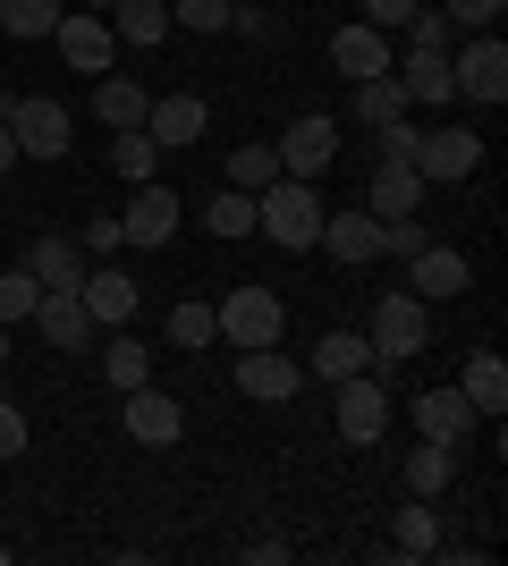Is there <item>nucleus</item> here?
I'll use <instances>...</instances> for the list:
<instances>
[{
	"mask_svg": "<svg viewBox=\"0 0 508 566\" xmlns=\"http://www.w3.org/2000/svg\"><path fill=\"white\" fill-rule=\"evenodd\" d=\"M204 229L229 245V237H255V195H238V187H220L212 203H204Z\"/></svg>",
	"mask_w": 508,
	"mask_h": 566,
	"instance_id": "nucleus-31",
	"label": "nucleus"
},
{
	"mask_svg": "<svg viewBox=\"0 0 508 566\" xmlns=\"http://www.w3.org/2000/svg\"><path fill=\"white\" fill-rule=\"evenodd\" d=\"M229 34H246V43H271V34H280V18H271V9H229Z\"/></svg>",
	"mask_w": 508,
	"mask_h": 566,
	"instance_id": "nucleus-41",
	"label": "nucleus"
},
{
	"mask_svg": "<svg viewBox=\"0 0 508 566\" xmlns=\"http://www.w3.org/2000/svg\"><path fill=\"white\" fill-rule=\"evenodd\" d=\"M9 338H18V331H9V322H0V364H9Z\"/></svg>",
	"mask_w": 508,
	"mask_h": 566,
	"instance_id": "nucleus-48",
	"label": "nucleus"
},
{
	"mask_svg": "<svg viewBox=\"0 0 508 566\" xmlns=\"http://www.w3.org/2000/svg\"><path fill=\"white\" fill-rule=\"evenodd\" d=\"M153 161H162V144H153L145 127H127V136L111 144V169H120L127 187H145V178H153Z\"/></svg>",
	"mask_w": 508,
	"mask_h": 566,
	"instance_id": "nucleus-36",
	"label": "nucleus"
},
{
	"mask_svg": "<svg viewBox=\"0 0 508 566\" xmlns=\"http://www.w3.org/2000/svg\"><path fill=\"white\" fill-rule=\"evenodd\" d=\"M120 423L136 449H178V431H187V415H178V398H162L153 380H136V389H120Z\"/></svg>",
	"mask_w": 508,
	"mask_h": 566,
	"instance_id": "nucleus-8",
	"label": "nucleus"
},
{
	"mask_svg": "<svg viewBox=\"0 0 508 566\" xmlns=\"http://www.w3.org/2000/svg\"><path fill=\"white\" fill-rule=\"evenodd\" d=\"M331 389H339V415H331V423H339V440H348V449H373V440H382V431H390V380L382 373H348V380H331Z\"/></svg>",
	"mask_w": 508,
	"mask_h": 566,
	"instance_id": "nucleus-5",
	"label": "nucleus"
},
{
	"mask_svg": "<svg viewBox=\"0 0 508 566\" xmlns=\"http://www.w3.org/2000/svg\"><path fill=\"white\" fill-rule=\"evenodd\" d=\"M255 237H271V245L305 254V245L322 237V195H314V178H271V187L255 195Z\"/></svg>",
	"mask_w": 508,
	"mask_h": 566,
	"instance_id": "nucleus-1",
	"label": "nucleus"
},
{
	"mask_svg": "<svg viewBox=\"0 0 508 566\" xmlns=\"http://www.w3.org/2000/svg\"><path fill=\"white\" fill-rule=\"evenodd\" d=\"M9 169H18V136H9V127H0V178H9Z\"/></svg>",
	"mask_w": 508,
	"mask_h": 566,
	"instance_id": "nucleus-46",
	"label": "nucleus"
},
{
	"mask_svg": "<svg viewBox=\"0 0 508 566\" xmlns=\"http://www.w3.org/2000/svg\"><path fill=\"white\" fill-rule=\"evenodd\" d=\"M229 9H238V0H169V25H187V34H229Z\"/></svg>",
	"mask_w": 508,
	"mask_h": 566,
	"instance_id": "nucleus-38",
	"label": "nucleus"
},
{
	"mask_svg": "<svg viewBox=\"0 0 508 566\" xmlns=\"http://www.w3.org/2000/svg\"><path fill=\"white\" fill-rule=\"evenodd\" d=\"M449 85H458V102H475V111H500L508 102V43L500 34H466L458 60H449Z\"/></svg>",
	"mask_w": 508,
	"mask_h": 566,
	"instance_id": "nucleus-3",
	"label": "nucleus"
},
{
	"mask_svg": "<svg viewBox=\"0 0 508 566\" xmlns=\"http://www.w3.org/2000/svg\"><path fill=\"white\" fill-rule=\"evenodd\" d=\"M162 338H169V347H187V355H195V347H212V338H220V331H212V305H195V296H187V305H169Z\"/></svg>",
	"mask_w": 508,
	"mask_h": 566,
	"instance_id": "nucleus-34",
	"label": "nucleus"
},
{
	"mask_svg": "<svg viewBox=\"0 0 508 566\" xmlns=\"http://www.w3.org/2000/svg\"><path fill=\"white\" fill-rule=\"evenodd\" d=\"M407 415H415V440H440V449H466L475 440V406H466V389L449 380V389H424V398H407Z\"/></svg>",
	"mask_w": 508,
	"mask_h": 566,
	"instance_id": "nucleus-9",
	"label": "nucleus"
},
{
	"mask_svg": "<svg viewBox=\"0 0 508 566\" xmlns=\"http://www.w3.org/2000/svg\"><path fill=\"white\" fill-rule=\"evenodd\" d=\"M475 161H484V136H466V127H424L415 136V178L424 187H458V178H475Z\"/></svg>",
	"mask_w": 508,
	"mask_h": 566,
	"instance_id": "nucleus-6",
	"label": "nucleus"
},
{
	"mask_svg": "<svg viewBox=\"0 0 508 566\" xmlns=\"http://www.w3.org/2000/svg\"><path fill=\"white\" fill-rule=\"evenodd\" d=\"M85 9H94V18H102V9H111V0H85Z\"/></svg>",
	"mask_w": 508,
	"mask_h": 566,
	"instance_id": "nucleus-49",
	"label": "nucleus"
},
{
	"mask_svg": "<svg viewBox=\"0 0 508 566\" xmlns=\"http://www.w3.org/2000/svg\"><path fill=\"white\" fill-rule=\"evenodd\" d=\"M238 558H246V566H289V542H246Z\"/></svg>",
	"mask_w": 508,
	"mask_h": 566,
	"instance_id": "nucleus-45",
	"label": "nucleus"
},
{
	"mask_svg": "<svg viewBox=\"0 0 508 566\" xmlns=\"http://www.w3.org/2000/svg\"><path fill=\"white\" fill-rule=\"evenodd\" d=\"M178 220H187V212H178V195H169L162 178H145V187H136V203L120 212V237H127V245H169V237H178Z\"/></svg>",
	"mask_w": 508,
	"mask_h": 566,
	"instance_id": "nucleus-14",
	"label": "nucleus"
},
{
	"mask_svg": "<svg viewBox=\"0 0 508 566\" xmlns=\"http://www.w3.org/2000/svg\"><path fill=\"white\" fill-rule=\"evenodd\" d=\"M407 51H433V60H449V51H458V25L440 18V9H415V18H407Z\"/></svg>",
	"mask_w": 508,
	"mask_h": 566,
	"instance_id": "nucleus-37",
	"label": "nucleus"
},
{
	"mask_svg": "<svg viewBox=\"0 0 508 566\" xmlns=\"http://www.w3.org/2000/svg\"><path fill=\"white\" fill-rule=\"evenodd\" d=\"M9 118H18V94H9V85H0V127H9Z\"/></svg>",
	"mask_w": 508,
	"mask_h": 566,
	"instance_id": "nucleus-47",
	"label": "nucleus"
},
{
	"mask_svg": "<svg viewBox=\"0 0 508 566\" xmlns=\"http://www.w3.org/2000/svg\"><path fill=\"white\" fill-rule=\"evenodd\" d=\"M0 566H9V542H0Z\"/></svg>",
	"mask_w": 508,
	"mask_h": 566,
	"instance_id": "nucleus-50",
	"label": "nucleus"
},
{
	"mask_svg": "<svg viewBox=\"0 0 508 566\" xmlns=\"http://www.w3.org/2000/svg\"><path fill=\"white\" fill-rule=\"evenodd\" d=\"M25 271L43 287H85V245H76V237H34V245H25Z\"/></svg>",
	"mask_w": 508,
	"mask_h": 566,
	"instance_id": "nucleus-23",
	"label": "nucleus"
},
{
	"mask_svg": "<svg viewBox=\"0 0 508 566\" xmlns=\"http://www.w3.org/2000/svg\"><path fill=\"white\" fill-rule=\"evenodd\" d=\"M373 136H382V161H407V169H415V136H424V127H415V111L390 118V127H373Z\"/></svg>",
	"mask_w": 508,
	"mask_h": 566,
	"instance_id": "nucleus-40",
	"label": "nucleus"
},
{
	"mask_svg": "<svg viewBox=\"0 0 508 566\" xmlns=\"http://www.w3.org/2000/svg\"><path fill=\"white\" fill-rule=\"evenodd\" d=\"M51 43H60V60L85 76H111V60H120V34H111V18H94V9H69V18L51 25Z\"/></svg>",
	"mask_w": 508,
	"mask_h": 566,
	"instance_id": "nucleus-10",
	"label": "nucleus"
},
{
	"mask_svg": "<svg viewBox=\"0 0 508 566\" xmlns=\"http://www.w3.org/2000/svg\"><path fill=\"white\" fill-rule=\"evenodd\" d=\"M390 558H440V516L433 499H407L398 524H390Z\"/></svg>",
	"mask_w": 508,
	"mask_h": 566,
	"instance_id": "nucleus-25",
	"label": "nucleus"
},
{
	"mask_svg": "<svg viewBox=\"0 0 508 566\" xmlns=\"http://www.w3.org/2000/svg\"><path fill=\"white\" fill-rule=\"evenodd\" d=\"M204 127H212L204 94H162V102L145 111V136L162 144V153H187V144H204Z\"/></svg>",
	"mask_w": 508,
	"mask_h": 566,
	"instance_id": "nucleus-16",
	"label": "nucleus"
},
{
	"mask_svg": "<svg viewBox=\"0 0 508 566\" xmlns=\"http://www.w3.org/2000/svg\"><path fill=\"white\" fill-rule=\"evenodd\" d=\"M466 287H475V271H466L458 245H415V254H407V296L449 305V296H466Z\"/></svg>",
	"mask_w": 508,
	"mask_h": 566,
	"instance_id": "nucleus-12",
	"label": "nucleus"
},
{
	"mask_svg": "<svg viewBox=\"0 0 508 566\" xmlns=\"http://www.w3.org/2000/svg\"><path fill=\"white\" fill-rule=\"evenodd\" d=\"M331 69L348 76V85H356V76H382L390 69V34L382 25H339L331 34Z\"/></svg>",
	"mask_w": 508,
	"mask_h": 566,
	"instance_id": "nucleus-19",
	"label": "nucleus"
},
{
	"mask_svg": "<svg viewBox=\"0 0 508 566\" xmlns=\"http://www.w3.org/2000/svg\"><path fill=\"white\" fill-rule=\"evenodd\" d=\"M111 245H127V237H120V212H94V220H85V254H111Z\"/></svg>",
	"mask_w": 508,
	"mask_h": 566,
	"instance_id": "nucleus-44",
	"label": "nucleus"
},
{
	"mask_svg": "<svg viewBox=\"0 0 508 566\" xmlns=\"http://www.w3.org/2000/svg\"><path fill=\"white\" fill-rule=\"evenodd\" d=\"M415 9H424V0H364V25H382V34H390V25H407Z\"/></svg>",
	"mask_w": 508,
	"mask_h": 566,
	"instance_id": "nucleus-43",
	"label": "nucleus"
},
{
	"mask_svg": "<svg viewBox=\"0 0 508 566\" xmlns=\"http://www.w3.org/2000/svg\"><path fill=\"white\" fill-rule=\"evenodd\" d=\"M458 389H466V406H475L484 423H500V415H508V364H500L491 347H475V355H466Z\"/></svg>",
	"mask_w": 508,
	"mask_h": 566,
	"instance_id": "nucleus-21",
	"label": "nucleus"
},
{
	"mask_svg": "<svg viewBox=\"0 0 508 566\" xmlns=\"http://www.w3.org/2000/svg\"><path fill=\"white\" fill-rule=\"evenodd\" d=\"M271 178H280V153H271V144H238V153H229V187L238 195H263Z\"/></svg>",
	"mask_w": 508,
	"mask_h": 566,
	"instance_id": "nucleus-32",
	"label": "nucleus"
},
{
	"mask_svg": "<svg viewBox=\"0 0 508 566\" xmlns=\"http://www.w3.org/2000/svg\"><path fill=\"white\" fill-rule=\"evenodd\" d=\"M145 111H153V94L136 85V76H94V118L102 127L127 136V127H145Z\"/></svg>",
	"mask_w": 508,
	"mask_h": 566,
	"instance_id": "nucleus-24",
	"label": "nucleus"
},
{
	"mask_svg": "<svg viewBox=\"0 0 508 566\" xmlns=\"http://www.w3.org/2000/svg\"><path fill=\"white\" fill-rule=\"evenodd\" d=\"M60 18H69V0H0V34H18V43H51Z\"/></svg>",
	"mask_w": 508,
	"mask_h": 566,
	"instance_id": "nucleus-29",
	"label": "nucleus"
},
{
	"mask_svg": "<svg viewBox=\"0 0 508 566\" xmlns=\"http://www.w3.org/2000/svg\"><path fill=\"white\" fill-rule=\"evenodd\" d=\"M9 136H18V161H60L76 136V118L43 94H18V118H9Z\"/></svg>",
	"mask_w": 508,
	"mask_h": 566,
	"instance_id": "nucleus-7",
	"label": "nucleus"
},
{
	"mask_svg": "<svg viewBox=\"0 0 508 566\" xmlns=\"http://www.w3.org/2000/svg\"><path fill=\"white\" fill-rule=\"evenodd\" d=\"M356 118L364 127H390V118H407V85H398V76H356Z\"/></svg>",
	"mask_w": 508,
	"mask_h": 566,
	"instance_id": "nucleus-30",
	"label": "nucleus"
},
{
	"mask_svg": "<svg viewBox=\"0 0 508 566\" xmlns=\"http://www.w3.org/2000/svg\"><path fill=\"white\" fill-rule=\"evenodd\" d=\"M271 153H280V178H322V169L339 161V118L305 111V118L289 127V136L271 144Z\"/></svg>",
	"mask_w": 508,
	"mask_h": 566,
	"instance_id": "nucleus-11",
	"label": "nucleus"
},
{
	"mask_svg": "<svg viewBox=\"0 0 508 566\" xmlns=\"http://www.w3.org/2000/svg\"><path fill=\"white\" fill-rule=\"evenodd\" d=\"M373 364H382V355H373V338H364V331H322L305 373H314V380H348V373H373Z\"/></svg>",
	"mask_w": 508,
	"mask_h": 566,
	"instance_id": "nucleus-22",
	"label": "nucleus"
},
{
	"mask_svg": "<svg viewBox=\"0 0 508 566\" xmlns=\"http://www.w3.org/2000/svg\"><path fill=\"white\" fill-rule=\"evenodd\" d=\"M102 380H111V389H136V380H153L145 338H111V347H102Z\"/></svg>",
	"mask_w": 508,
	"mask_h": 566,
	"instance_id": "nucleus-33",
	"label": "nucleus"
},
{
	"mask_svg": "<svg viewBox=\"0 0 508 566\" xmlns=\"http://www.w3.org/2000/svg\"><path fill=\"white\" fill-rule=\"evenodd\" d=\"M364 338H373V355H382V364H407V355L433 347V313H424V296H407V287H398V296H382V305H373Z\"/></svg>",
	"mask_w": 508,
	"mask_h": 566,
	"instance_id": "nucleus-4",
	"label": "nucleus"
},
{
	"mask_svg": "<svg viewBox=\"0 0 508 566\" xmlns=\"http://www.w3.org/2000/svg\"><path fill=\"white\" fill-rule=\"evenodd\" d=\"M25 440H34V423H25L18 406L0 398V457H25Z\"/></svg>",
	"mask_w": 508,
	"mask_h": 566,
	"instance_id": "nucleus-42",
	"label": "nucleus"
},
{
	"mask_svg": "<svg viewBox=\"0 0 508 566\" xmlns=\"http://www.w3.org/2000/svg\"><path fill=\"white\" fill-rule=\"evenodd\" d=\"M390 76L407 85V111H440V102H458V85H449V60H433V51L390 60Z\"/></svg>",
	"mask_w": 508,
	"mask_h": 566,
	"instance_id": "nucleus-20",
	"label": "nucleus"
},
{
	"mask_svg": "<svg viewBox=\"0 0 508 566\" xmlns=\"http://www.w3.org/2000/svg\"><path fill=\"white\" fill-rule=\"evenodd\" d=\"M212 331L229 338V347H280V331H289V313H280V296H271V287H229V296H220L212 305Z\"/></svg>",
	"mask_w": 508,
	"mask_h": 566,
	"instance_id": "nucleus-2",
	"label": "nucleus"
},
{
	"mask_svg": "<svg viewBox=\"0 0 508 566\" xmlns=\"http://www.w3.org/2000/svg\"><path fill=\"white\" fill-rule=\"evenodd\" d=\"M364 212L382 220V229H390V220H415V212H424V178H415L407 161H382V169H373V187H364Z\"/></svg>",
	"mask_w": 508,
	"mask_h": 566,
	"instance_id": "nucleus-17",
	"label": "nucleus"
},
{
	"mask_svg": "<svg viewBox=\"0 0 508 566\" xmlns=\"http://www.w3.org/2000/svg\"><path fill=\"white\" fill-rule=\"evenodd\" d=\"M34 305H43V280H34V271H0V322H9V331H18V322H34Z\"/></svg>",
	"mask_w": 508,
	"mask_h": 566,
	"instance_id": "nucleus-35",
	"label": "nucleus"
},
{
	"mask_svg": "<svg viewBox=\"0 0 508 566\" xmlns=\"http://www.w3.org/2000/svg\"><path fill=\"white\" fill-rule=\"evenodd\" d=\"M331 262H348V271H364V262H382V220L364 212V203H348V212H322V237H314Z\"/></svg>",
	"mask_w": 508,
	"mask_h": 566,
	"instance_id": "nucleus-13",
	"label": "nucleus"
},
{
	"mask_svg": "<svg viewBox=\"0 0 508 566\" xmlns=\"http://www.w3.org/2000/svg\"><path fill=\"white\" fill-rule=\"evenodd\" d=\"M238 389H246V398H263V406H289L297 389H305V364H289L280 347H246L238 355Z\"/></svg>",
	"mask_w": 508,
	"mask_h": 566,
	"instance_id": "nucleus-15",
	"label": "nucleus"
},
{
	"mask_svg": "<svg viewBox=\"0 0 508 566\" xmlns=\"http://www.w3.org/2000/svg\"><path fill=\"white\" fill-rule=\"evenodd\" d=\"M398 473H407V491H415V499H440L449 482H458V449H440V440H415Z\"/></svg>",
	"mask_w": 508,
	"mask_h": 566,
	"instance_id": "nucleus-27",
	"label": "nucleus"
},
{
	"mask_svg": "<svg viewBox=\"0 0 508 566\" xmlns=\"http://www.w3.org/2000/svg\"><path fill=\"white\" fill-rule=\"evenodd\" d=\"M500 9H508V0H449L440 18L458 25V34H500Z\"/></svg>",
	"mask_w": 508,
	"mask_h": 566,
	"instance_id": "nucleus-39",
	"label": "nucleus"
},
{
	"mask_svg": "<svg viewBox=\"0 0 508 566\" xmlns=\"http://www.w3.org/2000/svg\"><path fill=\"white\" fill-rule=\"evenodd\" d=\"M102 18H111V34H120V43L153 51V43H162V34H169V0H111Z\"/></svg>",
	"mask_w": 508,
	"mask_h": 566,
	"instance_id": "nucleus-26",
	"label": "nucleus"
},
{
	"mask_svg": "<svg viewBox=\"0 0 508 566\" xmlns=\"http://www.w3.org/2000/svg\"><path fill=\"white\" fill-rule=\"evenodd\" d=\"M34 331H43V347H85V338H94V313H85V296H76V287H43Z\"/></svg>",
	"mask_w": 508,
	"mask_h": 566,
	"instance_id": "nucleus-18",
	"label": "nucleus"
},
{
	"mask_svg": "<svg viewBox=\"0 0 508 566\" xmlns=\"http://www.w3.org/2000/svg\"><path fill=\"white\" fill-rule=\"evenodd\" d=\"M76 296H85V313H94V322H111V331L136 313V280H127V271H85V287H76Z\"/></svg>",
	"mask_w": 508,
	"mask_h": 566,
	"instance_id": "nucleus-28",
	"label": "nucleus"
}]
</instances>
